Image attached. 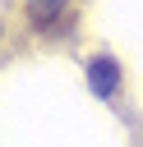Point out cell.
Instances as JSON below:
<instances>
[{"label":"cell","instance_id":"obj_1","mask_svg":"<svg viewBox=\"0 0 143 147\" xmlns=\"http://www.w3.org/2000/svg\"><path fill=\"white\" fill-rule=\"evenodd\" d=\"M78 14V0H23V23L42 37L65 32V23Z\"/></svg>","mask_w":143,"mask_h":147},{"label":"cell","instance_id":"obj_2","mask_svg":"<svg viewBox=\"0 0 143 147\" xmlns=\"http://www.w3.org/2000/svg\"><path fill=\"white\" fill-rule=\"evenodd\" d=\"M88 83H92V92L97 96H115L120 92V83H125V74H120V60L115 55H92L88 60Z\"/></svg>","mask_w":143,"mask_h":147}]
</instances>
